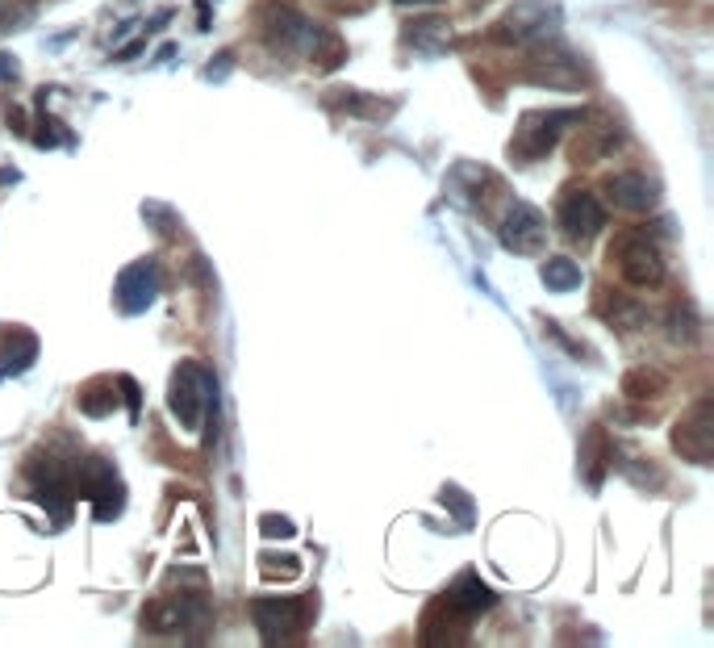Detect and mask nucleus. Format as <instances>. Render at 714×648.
Listing matches in <instances>:
<instances>
[{
	"label": "nucleus",
	"instance_id": "obj_1",
	"mask_svg": "<svg viewBox=\"0 0 714 648\" xmlns=\"http://www.w3.org/2000/svg\"><path fill=\"white\" fill-rule=\"evenodd\" d=\"M556 30H560V5L556 0H522V5H514L506 17H502V26L493 30V38H502V42H518V46H527V42H556Z\"/></svg>",
	"mask_w": 714,
	"mask_h": 648
},
{
	"label": "nucleus",
	"instance_id": "obj_2",
	"mask_svg": "<svg viewBox=\"0 0 714 648\" xmlns=\"http://www.w3.org/2000/svg\"><path fill=\"white\" fill-rule=\"evenodd\" d=\"M218 406V381L213 373H205L201 364H184L176 368V381H172V414L184 427H201L205 414Z\"/></svg>",
	"mask_w": 714,
	"mask_h": 648
},
{
	"label": "nucleus",
	"instance_id": "obj_3",
	"mask_svg": "<svg viewBox=\"0 0 714 648\" xmlns=\"http://www.w3.org/2000/svg\"><path fill=\"white\" fill-rule=\"evenodd\" d=\"M314 611H318L314 598H289V603H280V598L276 603H264V598H259V603H251V619L268 644L301 636L309 623H314Z\"/></svg>",
	"mask_w": 714,
	"mask_h": 648
},
{
	"label": "nucleus",
	"instance_id": "obj_4",
	"mask_svg": "<svg viewBox=\"0 0 714 648\" xmlns=\"http://www.w3.org/2000/svg\"><path fill=\"white\" fill-rule=\"evenodd\" d=\"M556 218H560V230L573 243H589V239H598L602 230H606V205L593 197L589 189H568L560 197Z\"/></svg>",
	"mask_w": 714,
	"mask_h": 648
},
{
	"label": "nucleus",
	"instance_id": "obj_5",
	"mask_svg": "<svg viewBox=\"0 0 714 648\" xmlns=\"http://www.w3.org/2000/svg\"><path fill=\"white\" fill-rule=\"evenodd\" d=\"M614 260H618V272H623L627 285L656 289L664 281V260H660V251L648 235H627L623 243H618Z\"/></svg>",
	"mask_w": 714,
	"mask_h": 648
},
{
	"label": "nucleus",
	"instance_id": "obj_6",
	"mask_svg": "<svg viewBox=\"0 0 714 648\" xmlns=\"http://www.w3.org/2000/svg\"><path fill=\"white\" fill-rule=\"evenodd\" d=\"M577 113H560V109H539V113H527L522 118V126H518V138H514V155L518 159H543L547 151H552L556 143H560V134H564V126L573 122Z\"/></svg>",
	"mask_w": 714,
	"mask_h": 648
},
{
	"label": "nucleus",
	"instance_id": "obj_7",
	"mask_svg": "<svg viewBox=\"0 0 714 648\" xmlns=\"http://www.w3.org/2000/svg\"><path fill=\"white\" fill-rule=\"evenodd\" d=\"M497 239H502V247L514 251V256H531V251H539L543 239H547V222L535 205L514 201L510 214L502 218V226H497Z\"/></svg>",
	"mask_w": 714,
	"mask_h": 648
},
{
	"label": "nucleus",
	"instance_id": "obj_8",
	"mask_svg": "<svg viewBox=\"0 0 714 648\" xmlns=\"http://www.w3.org/2000/svg\"><path fill=\"white\" fill-rule=\"evenodd\" d=\"M606 193H610V201L618 205V210H631V214H644L660 201V189H656V180L648 172H618V176H610Z\"/></svg>",
	"mask_w": 714,
	"mask_h": 648
},
{
	"label": "nucleus",
	"instance_id": "obj_9",
	"mask_svg": "<svg viewBox=\"0 0 714 648\" xmlns=\"http://www.w3.org/2000/svg\"><path fill=\"white\" fill-rule=\"evenodd\" d=\"M159 297V268L155 264H134L117 281V302L126 314H142Z\"/></svg>",
	"mask_w": 714,
	"mask_h": 648
},
{
	"label": "nucleus",
	"instance_id": "obj_10",
	"mask_svg": "<svg viewBox=\"0 0 714 648\" xmlns=\"http://www.w3.org/2000/svg\"><path fill=\"white\" fill-rule=\"evenodd\" d=\"M406 38H410V46L418 55H439V51H447V42H451V26L443 17H418L414 26L406 30Z\"/></svg>",
	"mask_w": 714,
	"mask_h": 648
},
{
	"label": "nucleus",
	"instance_id": "obj_11",
	"mask_svg": "<svg viewBox=\"0 0 714 648\" xmlns=\"http://www.w3.org/2000/svg\"><path fill=\"white\" fill-rule=\"evenodd\" d=\"M677 452H685L689 460H706V456H710V423H706V406H702L689 423L677 427Z\"/></svg>",
	"mask_w": 714,
	"mask_h": 648
},
{
	"label": "nucleus",
	"instance_id": "obj_12",
	"mask_svg": "<svg viewBox=\"0 0 714 648\" xmlns=\"http://www.w3.org/2000/svg\"><path fill=\"white\" fill-rule=\"evenodd\" d=\"M38 360V343H34V335H26L21 331L17 339L9 335L5 339V347H0V377H17V373H26V368Z\"/></svg>",
	"mask_w": 714,
	"mask_h": 648
},
{
	"label": "nucleus",
	"instance_id": "obj_13",
	"mask_svg": "<svg viewBox=\"0 0 714 648\" xmlns=\"http://www.w3.org/2000/svg\"><path fill=\"white\" fill-rule=\"evenodd\" d=\"M581 264L577 260H568V256H552L543 264V285L552 289V293H573V289H581Z\"/></svg>",
	"mask_w": 714,
	"mask_h": 648
},
{
	"label": "nucleus",
	"instance_id": "obj_14",
	"mask_svg": "<svg viewBox=\"0 0 714 648\" xmlns=\"http://www.w3.org/2000/svg\"><path fill=\"white\" fill-rule=\"evenodd\" d=\"M614 310H606V318L614 322V327H623V331H631V327H639V322L648 318V310L639 306V302H631V297H614L610 302Z\"/></svg>",
	"mask_w": 714,
	"mask_h": 648
},
{
	"label": "nucleus",
	"instance_id": "obj_15",
	"mask_svg": "<svg viewBox=\"0 0 714 648\" xmlns=\"http://www.w3.org/2000/svg\"><path fill=\"white\" fill-rule=\"evenodd\" d=\"M627 393L631 398H652V393H660V377L652 373V368H635V373L627 377Z\"/></svg>",
	"mask_w": 714,
	"mask_h": 648
},
{
	"label": "nucleus",
	"instance_id": "obj_16",
	"mask_svg": "<svg viewBox=\"0 0 714 648\" xmlns=\"http://www.w3.org/2000/svg\"><path fill=\"white\" fill-rule=\"evenodd\" d=\"M264 531H280V536H293V523H289V519L268 515V519H264Z\"/></svg>",
	"mask_w": 714,
	"mask_h": 648
},
{
	"label": "nucleus",
	"instance_id": "obj_17",
	"mask_svg": "<svg viewBox=\"0 0 714 648\" xmlns=\"http://www.w3.org/2000/svg\"><path fill=\"white\" fill-rule=\"evenodd\" d=\"M17 72V59L13 55H0V80H9Z\"/></svg>",
	"mask_w": 714,
	"mask_h": 648
},
{
	"label": "nucleus",
	"instance_id": "obj_18",
	"mask_svg": "<svg viewBox=\"0 0 714 648\" xmlns=\"http://www.w3.org/2000/svg\"><path fill=\"white\" fill-rule=\"evenodd\" d=\"M401 9H422V5H443V0H397Z\"/></svg>",
	"mask_w": 714,
	"mask_h": 648
}]
</instances>
